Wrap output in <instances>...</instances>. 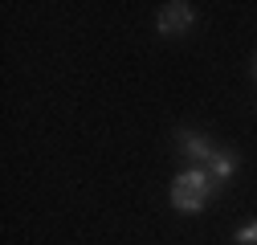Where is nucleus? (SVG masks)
I'll return each instance as SVG.
<instances>
[{
	"label": "nucleus",
	"mask_w": 257,
	"mask_h": 245,
	"mask_svg": "<svg viewBox=\"0 0 257 245\" xmlns=\"http://www.w3.org/2000/svg\"><path fill=\"white\" fill-rule=\"evenodd\" d=\"M192 21H196V9H192V5H184V0H172V5H164V9H159L155 29H159L164 37H172V33H188V29H192Z\"/></svg>",
	"instance_id": "nucleus-2"
},
{
	"label": "nucleus",
	"mask_w": 257,
	"mask_h": 245,
	"mask_svg": "<svg viewBox=\"0 0 257 245\" xmlns=\"http://www.w3.org/2000/svg\"><path fill=\"white\" fill-rule=\"evenodd\" d=\"M204 168H208V176H212L216 184H229V180L237 176V151H224V147H216V151H212V160H208Z\"/></svg>",
	"instance_id": "nucleus-4"
},
{
	"label": "nucleus",
	"mask_w": 257,
	"mask_h": 245,
	"mask_svg": "<svg viewBox=\"0 0 257 245\" xmlns=\"http://www.w3.org/2000/svg\"><path fill=\"white\" fill-rule=\"evenodd\" d=\"M212 188H220V184L208 176V168L200 164H188V172H180L172 180V208L176 212H200L212 196Z\"/></svg>",
	"instance_id": "nucleus-1"
},
{
	"label": "nucleus",
	"mask_w": 257,
	"mask_h": 245,
	"mask_svg": "<svg viewBox=\"0 0 257 245\" xmlns=\"http://www.w3.org/2000/svg\"><path fill=\"white\" fill-rule=\"evenodd\" d=\"M253 78H257V53H253Z\"/></svg>",
	"instance_id": "nucleus-6"
},
{
	"label": "nucleus",
	"mask_w": 257,
	"mask_h": 245,
	"mask_svg": "<svg viewBox=\"0 0 257 245\" xmlns=\"http://www.w3.org/2000/svg\"><path fill=\"white\" fill-rule=\"evenodd\" d=\"M176 147L184 151V156H188L192 164H200V168L212 160V151H216V147H212V143H208L200 131H180V135H176Z\"/></svg>",
	"instance_id": "nucleus-3"
},
{
	"label": "nucleus",
	"mask_w": 257,
	"mask_h": 245,
	"mask_svg": "<svg viewBox=\"0 0 257 245\" xmlns=\"http://www.w3.org/2000/svg\"><path fill=\"white\" fill-rule=\"evenodd\" d=\"M237 245H257V221H249V225L237 229Z\"/></svg>",
	"instance_id": "nucleus-5"
}]
</instances>
